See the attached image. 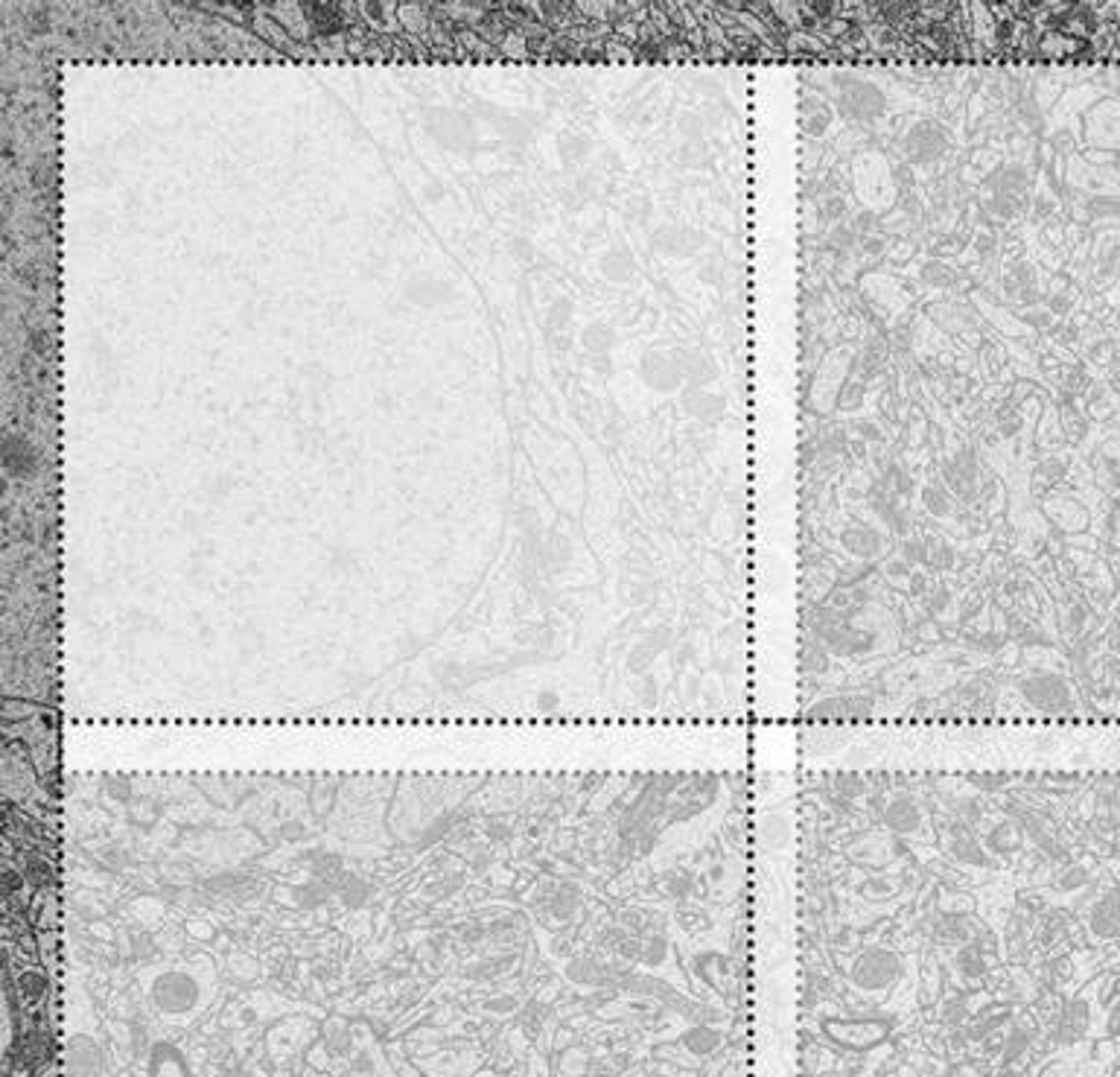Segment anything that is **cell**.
<instances>
[{"label": "cell", "mask_w": 1120, "mask_h": 1077, "mask_svg": "<svg viewBox=\"0 0 1120 1077\" xmlns=\"http://www.w3.org/2000/svg\"><path fill=\"white\" fill-rule=\"evenodd\" d=\"M855 1077H1120V768L984 791L882 935Z\"/></svg>", "instance_id": "1"}, {"label": "cell", "mask_w": 1120, "mask_h": 1077, "mask_svg": "<svg viewBox=\"0 0 1120 1077\" xmlns=\"http://www.w3.org/2000/svg\"><path fill=\"white\" fill-rule=\"evenodd\" d=\"M907 143H910V155H913L916 161H928V158H934V155L943 152L945 137L943 132H940V126H934V123H919V126L910 132Z\"/></svg>", "instance_id": "2"}, {"label": "cell", "mask_w": 1120, "mask_h": 1077, "mask_svg": "<svg viewBox=\"0 0 1120 1077\" xmlns=\"http://www.w3.org/2000/svg\"><path fill=\"white\" fill-rule=\"evenodd\" d=\"M885 106V100H882V91L879 88H873V85H852V91H846L843 94V112H852V115H873V112H879Z\"/></svg>", "instance_id": "3"}]
</instances>
